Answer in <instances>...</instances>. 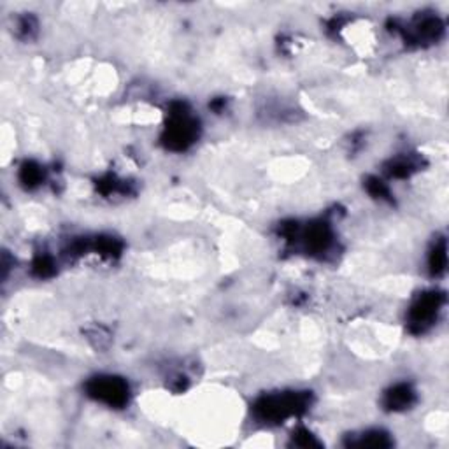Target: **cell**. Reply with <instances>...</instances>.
Masks as SVG:
<instances>
[{
  "label": "cell",
  "instance_id": "1",
  "mask_svg": "<svg viewBox=\"0 0 449 449\" xmlns=\"http://www.w3.org/2000/svg\"><path fill=\"white\" fill-rule=\"evenodd\" d=\"M91 393L104 402L112 404V406H122L126 402V395H128V388L123 381L116 378H97L94 381V388Z\"/></svg>",
  "mask_w": 449,
  "mask_h": 449
},
{
  "label": "cell",
  "instance_id": "2",
  "mask_svg": "<svg viewBox=\"0 0 449 449\" xmlns=\"http://www.w3.org/2000/svg\"><path fill=\"white\" fill-rule=\"evenodd\" d=\"M411 400H413V392L407 385L397 386L388 397V404L392 406V409H404V407L409 406Z\"/></svg>",
  "mask_w": 449,
  "mask_h": 449
}]
</instances>
